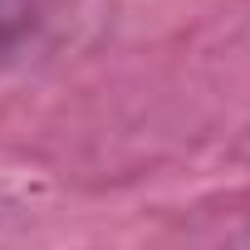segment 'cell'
I'll use <instances>...</instances> for the list:
<instances>
[{"label":"cell","mask_w":250,"mask_h":250,"mask_svg":"<svg viewBox=\"0 0 250 250\" xmlns=\"http://www.w3.org/2000/svg\"><path fill=\"white\" fill-rule=\"evenodd\" d=\"M40 20V5L35 0H0V54H10Z\"/></svg>","instance_id":"6da1fadb"}]
</instances>
